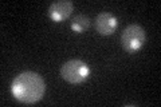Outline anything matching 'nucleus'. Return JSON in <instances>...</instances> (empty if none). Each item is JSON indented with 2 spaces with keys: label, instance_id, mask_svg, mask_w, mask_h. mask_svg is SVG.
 I'll use <instances>...</instances> for the list:
<instances>
[{
  "label": "nucleus",
  "instance_id": "6",
  "mask_svg": "<svg viewBox=\"0 0 161 107\" xmlns=\"http://www.w3.org/2000/svg\"><path fill=\"white\" fill-rule=\"evenodd\" d=\"M90 27V19L86 15H77L71 20V29L77 34H82Z\"/></svg>",
  "mask_w": 161,
  "mask_h": 107
},
{
  "label": "nucleus",
  "instance_id": "5",
  "mask_svg": "<svg viewBox=\"0 0 161 107\" xmlns=\"http://www.w3.org/2000/svg\"><path fill=\"white\" fill-rule=\"evenodd\" d=\"M117 18L110 12H102L95 18V29H97L98 34L103 35V36L112 35L117 28Z\"/></svg>",
  "mask_w": 161,
  "mask_h": 107
},
{
  "label": "nucleus",
  "instance_id": "4",
  "mask_svg": "<svg viewBox=\"0 0 161 107\" xmlns=\"http://www.w3.org/2000/svg\"><path fill=\"white\" fill-rule=\"evenodd\" d=\"M74 6L70 0H57L50 4L48 7V16L54 22H63L73 13Z\"/></svg>",
  "mask_w": 161,
  "mask_h": 107
},
{
  "label": "nucleus",
  "instance_id": "3",
  "mask_svg": "<svg viewBox=\"0 0 161 107\" xmlns=\"http://www.w3.org/2000/svg\"><path fill=\"white\" fill-rule=\"evenodd\" d=\"M89 74L90 68L87 67V64L79 59L69 60L60 68V76L71 84L82 83L83 80H86Z\"/></svg>",
  "mask_w": 161,
  "mask_h": 107
},
{
  "label": "nucleus",
  "instance_id": "1",
  "mask_svg": "<svg viewBox=\"0 0 161 107\" xmlns=\"http://www.w3.org/2000/svg\"><path fill=\"white\" fill-rule=\"evenodd\" d=\"M11 90L15 99H18L22 103L34 104L43 98L46 84L38 72L26 71V72L19 74L12 80Z\"/></svg>",
  "mask_w": 161,
  "mask_h": 107
},
{
  "label": "nucleus",
  "instance_id": "2",
  "mask_svg": "<svg viewBox=\"0 0 161 107\" xmlns=\"http://www.w3.org/2000/svg\"><path fill=\"white\" fill-rule=\"evenodd\" d=\"M145 40H147L145 29L138 24H129L121 35V44L129 54L137 52L144 45Z\"/></svg>",
  "mask_w": 161,
  "mask_h": 107
}]
</instances>
